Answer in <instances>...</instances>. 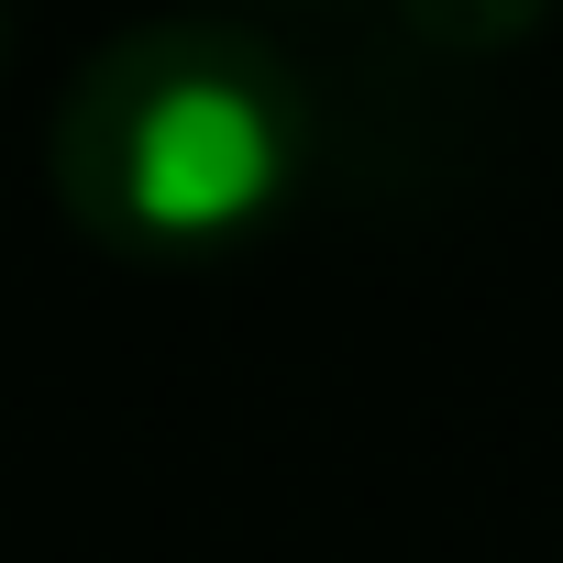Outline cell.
Listing matches in <instances>:
<instances>
[{"instance_id":"obj_3","label":"cell","mask_w":563,"mask_h":563,"mask_svg":"<svg viewBox=\"0 0 563 563\" xmlns=\"http://www.w3.org/2000/svg\"><path fill=\"white\" fill-rule=\"evenodd\" d=\"M0 45H12V0H0Z\"/></svg>"},{"instance_id":"obj_1","label":"cell","mask_w":563,"mask_h":563,"mask_svg":"<svg viewBox=\"0 0 563 563\" xmlns=\"http://www.w3.org/2000/svg\"><path fill=\"white\" fill-rule=\"evenodd\" d=\"M321 166L310 78L243 23H133L56 100V210L111 254H210L288 210Z\"/></svg>"},{"instance_id":"obj_2","label":"cell","mask_w":563,"mask_h":563,"mask_svg":"<svg viewBox=\"0 0 563 563\" xmlns=\"http://www.w3.org/2000/svg\"><path fill=\"white\" fill-rule=\"evenodd\" d=\"M398 34H420L431 56H519L541 23H552V0H387Z\"/></svg>"}]
</instances>
